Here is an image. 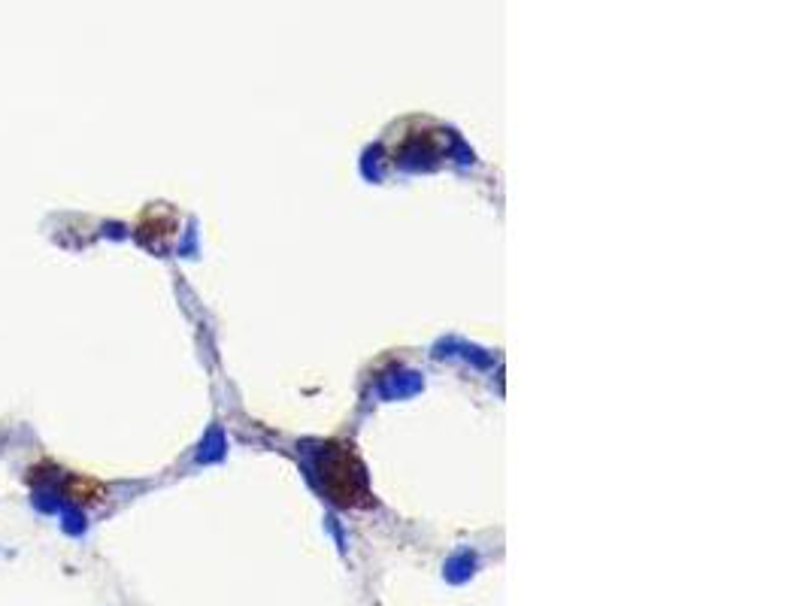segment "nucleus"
<instances>
[{"instance_id":"obj_2","label":"nucleus","mask_w":809,"mask_h":606,"mask_svg":"<svg viewBox=\"0 0 809 606\" xmlns=\"http://www.w3.org/2000/svg\"><path fill=\"white\" fill-rule=\"evenodd\" d=\"M64 531L67 534H82L85 531V519H82V513L76 507L64 513Z\"/></svg>"},{"instance_id":"obj_1","label":"nucleus","mask_w":809,"mask_h":606,"mask_svg":"<svg viewBox=\"0 0 809 606\" xmlns=\"http://www.w3.org/2000/svg\"><path fill=\"white\" fill-rule=\"evenodd\" d=\"M316 470L322 479V488L328 497L340 507H367L370 503V488H367V473L352 446L346 443H328L322 446L316 458Z\"/></svg>"}]
</instances>
